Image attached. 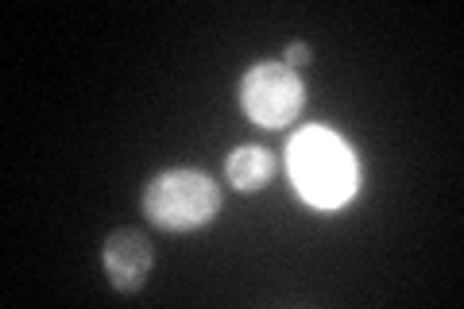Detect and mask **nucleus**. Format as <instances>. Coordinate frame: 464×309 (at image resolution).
Listing matches in <instances>:
<instances>
[{
  "mask_svg": "<svg viewBox=\"0 0 464 309\" xmlns=\"http://www.w3.org/2000/svg\"><path fill=\"white\" fill-rule=\"evenodd\" d=\"M101 263H105V275L112 290L121 294H136L151 275L155 263V244L143 237L140 228H116L105 237V252H101Z\"/></svg>",
  "mask_w": 464,
  "mask_h": 309,
  "instance_id": "nucleus-4",
  "label": "nucleus"
},
{
  "mask_svg": "<svg viewBox=\"0 0 464 309\" xmlns=\"http://www.w3.org/2000/svg\"><path fill=\"white\" fill-rule=\"evenodd\" d=\"M286 174L314 209H337L360 189V163L337 131L306 128L286 143Z\"/></svg>",
  "mask_w": 464,
  "mask_h": 309,
  "instance_id": "nucleus-1",
  "label": "nucleus"
},
{
  "mask_svg": "<svg viewBox=\"0 0 464 309\" xmlns=\"http://www.w3.org/2000/svg\"><path fill=\"white\" fill-rule=\"evenodd\" d=\"M240 105L259 128H286L306 109V85L283 63H256L240 82Z\"/></svg>",
  "mask_w": 464,
  "mask_h": 309,
  "instance_id": "nucleus-3",
  "label": "nucleus"
},
{
  "mask_svg": "<svg viewBox=\"0 0 464 309\" xmlns=\"http://www.w3.org/2000/svg\"><path fill=\"white\" fill-rule=\"evenodd\" d=\"M225 174H228L232 189H240V194H259V189L275 179V155L267 147L244 143L225 159Z\"/></svg>",
  "mask_w": 464,
  "mask_h": 309,
  "instance_id": "nucleus-5",
  "label": "nucleus"
},
{
  "mask_svg": "<svg viewBox=\"0 0 464 309\" xmlns=\"http://www.w3.org/2000/svg\"><path fill=\"white\" fill-rule=\"evenodd\" d=\"M217 213H221V186L190 167L155 174L143 189V217L163 232L206 228Z\"/></svg>",
  "mask_w": 464,
  "mask_h": 309,
  "instance_id": "nucleus-2",
  "label": "nucleus"
},
{
  "mask_svg": "<svg viewBox=\"0 0 464 309\" xmlns=\"http://www.w3.org/2000/svg\"><path fill=\"white\" fill-rule=\"evenodd\" d=\"M310 63H314V51L306 47V43H286V51H283V66L298 70V66H310Z\"/></svg>",
  "mask_w": 464,
  "mask_h": 309,
  "instance_id": "nucleus-6",
  "label": "nucleus"
}]
</instances>
